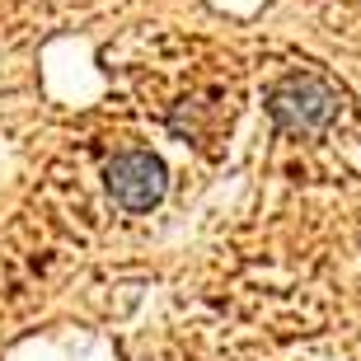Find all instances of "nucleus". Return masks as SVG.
Masks as SVG:
<instances>
[{"mask_svg":"<svg viewBox=\"0 0 361 361\" xmlns=\"http://www.w3.org/2000/svg\"><path fill=\"white\" fill-rule=\"evenodd\" d=\"M108 188H113V197L127 212H150L164 197V164L155 155H146V150L118 155V160L108 164Z\"/></svg>","mask_w":361,"mask_h":361,"instance_id":"obj_1","label":"nucleus"}]
</instances>
